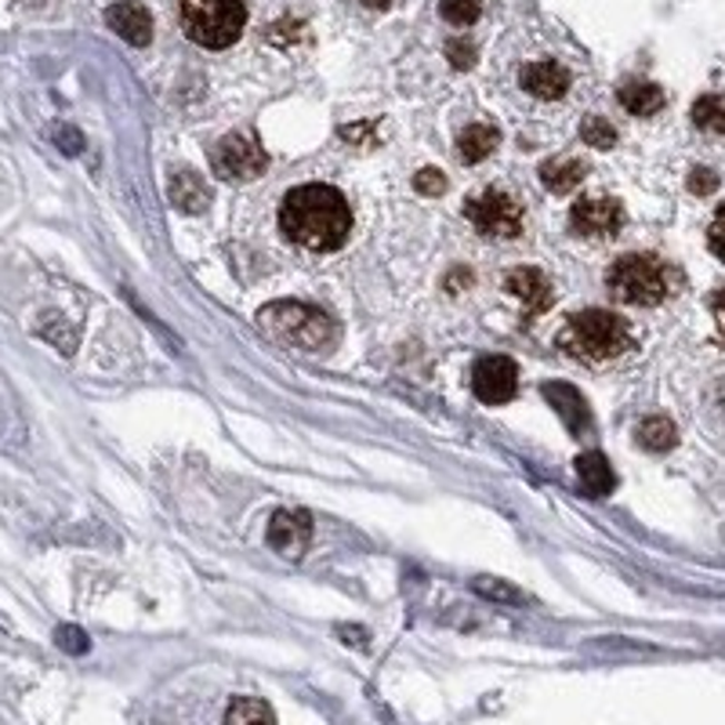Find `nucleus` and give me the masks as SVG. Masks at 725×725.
Masks as SVG:
<instances>
[{"label": "nucleus", "instance_id": "nucleus-1", "mask_svg": "<svg viewBox=\"0 0 725 725\" xmlns=\"http://www.w3.org/2000/svg\"><path fill=\"white\" fill-rule=\"evenodd\" d=\"M280 229L294 248L334 251L352 229V211L345 197L331 185H298L280 208Z\"/></svg>", "mask_w": 725, "mask_h": 725}, {"label": "nucleus", "instance_id": "nucleus-2", "mask_svg": "<svg viewBox=\"0 0 725 725\" xmlns=\"http://www.w3.org/2000/svg\"><path fill=\"white\" fill-rule=\"evenodd\" d=\"M632 345L635 338L627 320L606 309H584L558 331V349L581 363L621 360V355L632 352Z\"/></svg>", "mask_w": 725, "mask_h": 725}, {"label": "nucleus", "instance_id": "nucleus-3", "mask_svg": "<svg viewBox=\"0 0 725 725\" xmlns=\"http://www.w3.org/2000/svg\"><path fill=\"white\" fill-rule=\"evenodd\" d=\"M178 11H182L185 37L208 51L236 44L243 26H248L243 0H178Z\"/></svg>", "mask_w": 725, "mask_h": 725}, {"label": "nucleus", "instance_id": "nucleus-4", "mask_svg": "<svg viewBox=\"0 0 725 725\" xmlns=\"http://www.w3.org/2000/svg\"><path fill=\"white\" fill-rule=\"evenodd\" d=\"M258 326L294 349H323L334 338V320L301 301H272L258 312Z\"/></svg>", "mask_w": 725, "mask_h": 725}, {"label": "nucleus", "instance_id": "nucleus-5", "mask_svg": "<svg viewBox=\"0 0 725 725\" xmlns=\"http://www.w3.org/2000/svg\"><path fill=\"white\" fill-rule=\"evenodd\" d=\"M610 294L624 305H656L667 298V269L650 254H624L610 269Z\"/></svg>", "mask_w": 725, "mask_h": 725}, {"label": "nucleus", "instance_id": "nucleus-6", "mask_svg": "<svg viewBox=\"0 0 725 725\" xmlns=\"http://www.w3.org/2000/svg\"><path fill=\"white\" fill-rule=\"evenodd\" d=\"M464 218L490 240H512L523 229V203L504 189H486V193L464 200Z\"/></svg>", "mask_w": 725, "mask_h": 725}, {"label": "nucleus", "instance_id": "nucleus-7", "mask_svg": "<svg viewBox=\"0 0 725 725\" xmlns=\"http://www.w3.org/2000/svg\"><path fill=\"white\" fill-rule=\"evenodd\" d=\"M269 168V157L262 142L254 134H229V139L218 145L214 153V171L225 178V182H248V178H258Z\"/></svg>", "mask_w": 725, "mask_h": 725}, {"label": "nucleus", "instance_id": "nucleus-8", "mask_svg": "<svg viewBox=\"0 0 725 725\" xmlns=\"http://www.w3.org/2000/svg\"><path fill=\"white\" fill-rule=\"evenodd\" d=\"M621 225H624V208H621V200H613V197H584L573 203V211H570V229L587 240L617 236Z\"/></svg>", "mask_w": 725, "mask_h": 725}, {"label": "nucleus", "instance_id": "nucleus-9", "mask_svg": "<svg viewBox=\"0 0 725 725\" xmlns=\"http://www.w3.org/2000/svg\"><path fill=\"white\" fill-rule=\"evenodd\" d=\"M472 389H475L479 400L490 403V406L508 403L515 395V389H518L515 360H508V355H483V360L475 363Z\"/></svg>", "mask_w": 725, "mask_h": 725}, {"label": "nucleus", "instance_id": "nucleus-10", "mask_svg": "<svg viewBox=\"0 0 725 725\" xmlns=\"http://www.w3.org/2000/svg\"><path fill=\"white\" fill-rule=\"evenodd\" d=\"M504 291H508L518 305H523V316L533 320V316H541V312H548L552 309V283L548 276H544L541 269H533V265H518L512 269L508 276H504Z\"/></svg>", "mask_w": 725, "mask_h": 725}, {"label": "nucleus", "instance_id": "nucleus-11", "mask_svg": "<svg viewBox=\"0 0 725 725\" xmlns=\"http://www.w3.org/2000/svg\"><path fill=\"white\" fill-rule=\"evenodd\" d=\"M312 541V518L309 512L286 508L269 518V544L286 558H301Z\"/></svg>", "mask_w": 725, "mask_h": 725}, {"label": "nucleus", "instance_id": "nucleus-12", "mask_svg": "<svg viewBox=\"0 0 725 725\" xmlns=\"http://www.w3.org/2000/svg\"><path fill=\"white\" fill-rule=\"evenodd\" d=\"M105 22H109V30L117 37H124L134 48H145L149 40H153V19H149V11L142 4H134V0H117V4L105 11Z\"/></svg>", "mask_w": 725, "mask_h": 725}, {"label": "nucleus", "instance_id": "nucleus-13", "mask_svg": "<svg viewBox=\"0 0 725 725\" xmlns=\"http://www.w3.org/2000/svg\"><path fill=\"white\" fill-rule=\"evenodd\" d=\"M518 80H523V88L533 94V99H544V102L563 99L566 88H570V73H566V66H558V62H552V59H541V62L523 66V73H518Z\"/></svg>", "mask_w": 725, "mask_h": 725}, {"label": "nucleus", "instance_id": "nucleus-14", "mask_svg": "<svg viewBox=\"0 0 725 725\" xmlns=\"http://www.w3.org/2000/svg\"><path fill=\"white\" fill-rule=\"evenodd\" d=\"M168 193L174 200V208L178 211H185V214H200V211H208V203H211V189L208 182L197 174V171H174L171 174V185H168Z\"/></svg>", "mask_w": 725, "mask_h": 725}, {"label": "nucleus", "instance_id": "nucleus-15", "mask_svg": "<svg viewBox=\"0 0 725 725\" xmlns=\"http://www.w3.org/2000/svg\"><path fill=\"white\" fill-rule=\"evenodd\" d=\"M544 395H548V403L558 410V417H563L573 432H584L587 429L592 414H587V403H584V395L577 389L563 385V381H552V385H544Z\"/></svg>", "mask_w": 725, "mask_h": 725}, {"label": "nucleus", "instance_id": "nucleus-16", "mask_svg": "<svg viewBox=\"0 0 725 725\" xmlns=\"http://www.w3.org/2000/svg\"><path fill=\"white\" fill-rule=\"evenodd\" d=\"M577 479H581V486H584V494H592V497H602V494H610L613 483H617V475H613L610 469V461L598 454V450H587V454L577 457Z\"/></svg>", "mask_w": 725, "mask_h": 725}, {"label": "nucleus", "instance_id": "nucleus-17", "mask_svg": "<svg viewBox=\"0 0 725 725\" xmlns=\"http://www.w3.org/2000/svg\"><path fill=\"white\" fill-rule=\"evenodd\" d=\"M584 160H573V157H558V160H548V163H541V182L552 189V193H573L581 182H584Z\"/></svg>", "mask_w": 725, "mask_h": 725}, {"label": "nucleus", "instance_id": "nucleus-18", "mask_svg": "<svg viewBox=\"0 0 725 725\" xmlns=\"http://www.w3.org/2000/svg\"><path fill=\"white\" fill-rule=\"evenodd\" d=\"M497 142H501V134L494 124H472L457 134V157L464 163H483L497 149Z\"/></svg>", "mask_w": 725, "mask_h": 725}, {"label": "nucleus", "instance_id": "nucleus-19", "mask_svg": "<svg viewBox=\"0 0 725 725\" xmlns=\"http://www.w3.org/2000/svg\"><path fill=\"white\" fill-rule=\"evenodd\" d=\"M617 102L632 117H653L656 109L664 105V91L656 84H650V80H627V84L617 91Z\"/></svg>", "mask_w": 725, "mask_h": 725}, {"label": "nucleus", "instance_id": "nucleus-20", "mask_svg": "<svg viewBox=\"0 0 725 725\" xmlns=\"http://www.w3.org/2000/svg\"><path fill=\"white\" fill-rule=\"evenodd\" d=\"M675 443H678V429L672 417L653 414L638 425V446L650 450V454H664V450H672Z\"/></svg>", "mask_w": 725, "mask_h": 725}, {"label": "nucleus", "instance_id": "nucleus-21", "mask_svg": "<svg viewBox=\"0 0 725 725\" xmlns=\"http://www.w3.org/2000/svg\"><path fill=\"white\" fill-rule=\"evenodd\" d=\"M225 725H276V715L258 696H236L225 711Z\"/></svg>", "mask_w": 725, "mask_h": 725}, {"label": "nucleus", "instance_id": "nucleus-22", "mask_svg": "<svg viewBox=\"0 0 725 725\" xmlns=\"http://www.w3.org/2000/svg\"><path fill=\"white\" fill-rule=\"evenodd\" d=\"M693 124L707 134H725V94H704V99H696Z\"/></svg>", "mask_w": 725, "mask_h": 725}, {"label": "nucleus", "instance_id": "nucleus-23", "mask_svg": "<svg viewBox=\"0 0 725 725\" xmlns=\"http://www.w3.org/2000/svg\"><path fill=\"white\" fill-rule=\"evenodd\" d=\"M472 592L483 598H494V602H508V606H523L526 602V595L518 592L515 584L501 581V577H472Z\"/></svg>", "mask_w": 725, "mask_h": 725}, {"label": "nucleus", "instance_id": "nucleus-24", "mask_svg": "<svg viewBox=\"0 0 725 725\" xmlns=\"http://www.w3.org/2000/svg\"><path fill=\"white\" fill-rule=\"evenodd\" d=\"M440 16L454 26H472L483 16V0H440Z\"/></svg>", "mask_w": 725, "mask_h": 725}, {"label": "nucleus", "instance_id": "nucleus-25", "mask_svg": "<svg viewBox=\"0 0 725 725\" xmlns=\"http://www.w3.org/2000/svg\"><path fill=\"white\" fill-rule=\"evenodd\" d=\"M581 139L592 149H613V145H617V131H613L610 120L587 117L584 124H581Z\"/></svg>", "mask_w": 725, "mask_h": 725}, {"label": "nucleus", "instance_id": "nucleus-26", "mask_svg": "<svg viewBox=\"0 0 725 725\" xmlns=\"http://www.w3.org/2000/svg\"><path fill=\"white\" fill-rule=\"evenodd\" d=\"M414 189H417V193H425V197H443L446 193V178L435 168H425V171L414 174Z\"/></svg>", "mask_w": 725, "mask_h": 725}, {"label": "nucleus", "instance_id": "nucleus-27", "mask_svg": "<svg viewBox=\"0 0 725 725\" xmlns=\"http://www.w3.org/2000/svg\"><path fill=\"white\" fill-rule=\"evenodd\" d=\"M446 54H450V62H454L457 70H469V66H475V44H472V40H450Z\"/></svg>", "mask_w": 725, "mask_h": 725}, {"label": "nucleus", "instance_id": "nucleus-28", "mask_svg": "<svg viewBox=\"0 0 725 725\" xmlns=\"http://www.w3.org/2000/svg\"><path fill=\"white\" fill-rule=\"evenodd\" d=\"M715 189H718V174L711 171V168H696V171L689 174V193L707 197V193H715Z\"/></svg>", "mask_w": 725, "mask_h": 725}, {"label": "nucleus", "instance_id": "nucleus-29", "mask_svg": "<svg viewBox=\"0 0 725 725\" xmlns=\"http://www.w3.org/2000/svg\"><path fill=\"white\" fill-rule=\"evenodd\" d=\"M707 243H711V251H715L722 262H725V208H718L715 214V222H711L707 229Z\"/></svg>", "mask_w": 725, "mask_h": 725}, {"label": "nucleus", "instance_id": "nucleus-30", "mask_svg": "<svg viewBox=\"0 0 725 725\" xmlns=\"http://www.w3.org/2000/svg\"><path fill=\"white\" fill-rule=\"evenodd\" d=\"M371 134H374V124H349L345 131H341V139L352 142V145H360V142H374Z\"/></svg>", "mask_w": 725, "mask_h": 725}, {"label": "nucleus", "instance_id": "nucleus-31", "mask_svg": "<svg viewBox=\"0 0 725 725\" xmlns=\"http://www.w3.org/2000/svg\"><path fill=\"white\" fill-rule=\"evenodd\" d=\"M59 642H62L66 650H73V653H84V650H88V638L80 635V632H73V627H62V632H59Z\"/></svg>", "mask_w": 725, "mask_h": 725}, {"label": "nucleus", "instance_id": "nucleus-32", "mask_svg": "<svg viewBox=\"0 0 725 725\" xmlns=\"http://www.w3.org/2000/svg\"><path fill=\"white\" fill-rule=\"evenodd\" d=\"M59 145L66 149V153H80V145H84V142H80L77 131H59Z\"/></svg>", "mask_w": 725, "mask_h": 725}, {"label": "nucleus", "instance_id": "nucleus-33", "mask_svg": "<svg viewBox=\"0 0 725 725\" xmlns=\"http://www.w3.org/2000/svg\"><path fill=\"white\" fill-rule=\"evenodd\" d=\"M711 312H715V320H718V331L725 334V291H718L715 298H711Z\"/></svg>", "mask_w": 725, "mask_h": 725}, {"label": "nucleus", "instance_id": "nucleus-34", "mask_svg": "<svg viewBox=\"0 0 725 725\" xmlns=\"http://www.w3.org/2000/svg\"><path fill=\"white\" fill-rule=\"evenodd\" d=\"M363 4H366V8H377V11H385V8L392 4V0H363Z\"/></svg>", "mask_w": 725, "mask_h": 725}]
</instances>
